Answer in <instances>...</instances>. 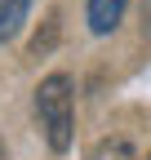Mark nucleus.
I'll return each mask as SVG.
<instances>
[{"instance_id":"nucleus-4","label":"nucleus","mask_w":151,"mask_h":160,"mask_svg":"<svg viewBox=\"0 0 151 160\" xmlns=\"http://www.w3.org/2000/svg\"><path fill=\"white\" fill-rule=\"evenodd\" d=\"M89 160H138V156H134V147L124 138H107V142H98L89 151Z\"/></svg>"},{"instance_id":"nucleus-6","label":"nucleus","mask_w":151,"mask_h":160,"mask_svg":"<svg viewBox=\"0 0 151 160\" xmlns=\"http://www.w3.org/2000/svg\"><path fill=\"white\" fill-rule=\"evenodd\" d=\"M0 160H5V142H0Z\"/></svg>"},{"instance_id":"nucleus-5","label":"nucleus","mask_w":151,"mask_h":160,"mask_svg":"<svg viewBox=\"0 0 151 160\" xmlns=\"http://www.w3.org/2000/svg\"><path fill=\"white\" fill-rule=\"evenodd\" d=\"M53 45H58V13H49V22H45V31H36V40H31V53L40 58V53H49Z\"/></svg>"},{"instance_id":"nucleus-3","label":"nucleus","mask_w":151,"mask_h":160,"mask_svg":"<svg viewBox=\"0 0 151 160\" xmlns=\"http://www.w3.org/2000/svg\"><path fill=\"white\" fill-rule=\"evenodd\" d=\"M27 9H31V0H0V45L18 36V27H22Z\"/></svg>"},{"instance_id":"nucleus-7","label":"nucleus","mask_w":151,"mask_h":160,"mask_svg":"<svg viewBox=\"0 0 151 160\" xmlns=\"http://www.w3.org/2000/svg\"><path fill=\"white\" fill-rule=\"evenodd\" d=\"M147 160H151V156H147Z\"/></svg>"},{"instance_id":"nucleus-1","label":"nucleus","mask_w":151,"mask_h":160,"mask_svg":"<svg viewBox=\"0 0 151 160\" xmlns=\"http://www.w3.org/2000/svg\"><path fill=\"white\" fill-rule=\"evenodd\" d=\"M36 111H40V129L49 138V147L67 151L71 147V129H76V102H71V80L62 71H53L36 89Z\"/></svg>"},{"instance_id":"nucleus-2","label":"nucleus","mask_w":151,"mask_h":160,"mask_svg":"<svg viewBox=\"0 0 151 160\" xmlns=\"http://www.w3.org/2000/svg\"><path fill=\"white\" fill-rule=\"evenodd\" d=\"M124 5H129V0H89V31L93 36L116 31L120 18H124Z\"/></svg>"}]
</instances>
